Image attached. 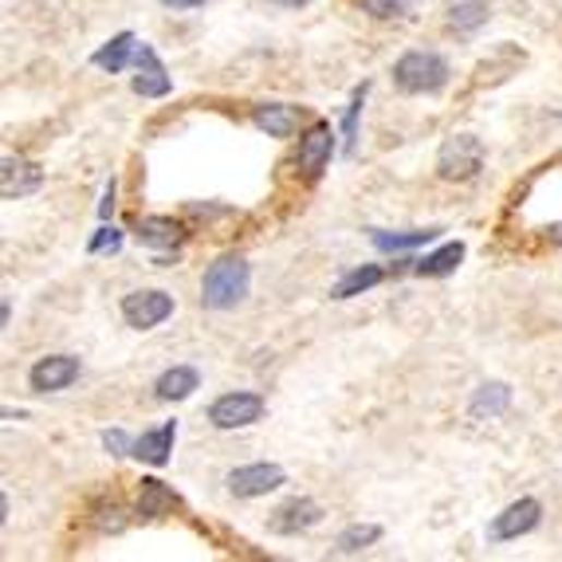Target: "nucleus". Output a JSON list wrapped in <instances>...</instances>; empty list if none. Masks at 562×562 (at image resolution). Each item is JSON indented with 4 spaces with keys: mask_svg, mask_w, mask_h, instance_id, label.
<instances>
[{
    "mask_svg": "<svg viewBox=\"0 0 562 562\" xmlns=\"http://www.w3.org/2000/svg\"><path fill=\"white\" fill-rule=\"evenodd\" d=\"M483 21H488V4H483V0H464V4L453 9L456 32H473V28H480Z\"/></svg>",
    "mask_w": 562,
    "mask_h": 562,
    "instance_id": "nucleus-24",
    "label": "nucleus"
},
{
    "mask_svg": "<svg viewBox=\"0 0 562 562\" xmlns=\"http://www.w3.org/2000/svg\"><path fill=\"white\" fill-rule=\"evenodd\" d=\"M264 417V397L260 394H225L213 402L208 409V421L217 425V429H244V425H256Z\"/></svg>",
    "mask_w": 562,
    "mask_h": 562,
    "instance_id": "nucleus-4",
    "label": "nucleus"
},
{
    "mask_svg": "<svg viewBox=\"0 0 562 562\" xmlns=\"http://www.w3.org/2000/svg\"><path fill=\"white\" fill-rule=\"evenodd\" d=\"M103 444L110 449V456L134 453V441H127V433H119V429H107V433H103Z\"/></svg>",
    "mask_w": 562,
    "mask_h": 562,
    "instance_id": "nucleus-28",
    "label": "nucleus"
},
{
    "mask_svg": "<svg viewBox=\"0 0 562 562\" xmlns=\"http://www.w3.org/2000/svg\"><path fill=\"white\" fill-rule=\"evenodd\" d=\"M437 237V228H425V232H402V237H390V232H374V244L382 252H405V248L429 244Z\"/></svg>",
    "mask_w": 562,
    "mask_h": 562,
    "instance_id": "nucleus-23",
    "label": "nucleus"
},
{
    "mask_svg": "<svg viewBox=\"0 0 562 562\" xmlns=\"http://www.w3.org/2000/svg\"><path fill=\"white\" fill-rule=\"evenodd\" d=\"M40 186H44L40 166H32V162L24 158H4V166H0V193H4V201L28 198V193H36Z\"/></svg>",
    "mask_w": 562,
    "mask_h": 562,
    "instance_id": "nucleus-11",
    "label": "nucleus"
},
{
    "mask_svg": "<svg viewBox=\"0 0 562 562\" xmlns=\"http://www.w3.org/2000/svg\"><path fill=\"white\" fill-rule=\"evenodd\" d=\"M272 4H284V9H303V4H311V0H272Z\"/></svg>",
    "mask_w": 562,
    "mask_h": 562,
    "instance_id": "nucleus-32",
    "label": "nucleus"
},
{
    "mask_svg": "<svg viewBox=\"0 0 562 562\" xmlns=\"http://www.w3.org/2000/svg\"><path fill=\"white\" fill-rule=\"evenodd\" d=\"M134 95H142V99H162V95H169V71L162 68L158 51L146 48V44L139 48V75H134Z\"/></svg>",
    "mask_w": 562,
    "mask_h": 562,
    "instance_id": "nucleus-12",
    "label": "nucleus"
},
{
    "mask_svg": "<svg viewBox=\"0 0 562 562\" xmlns=\"http://www.w3.org/2000/svg\"><path fill=\"white\" fill-rule=\"evenodd\" d=\"M279 483H284V468L279 464H244V468L228 473V492L240 495V500H256V495L276 492Z\"/></svg>",
    "mask_w": 562,
    "mask_h": 562,
    "instance_id": "nucleus-6",
    "label": "nucleus"
},
{
    "mask_svg": "<svg viewBox=\"0 0 562 562\" xmlns=\"http://www.w3.org/2000/svg\"><path fill=\"white\" fill-rule=\"evenodd\" d=\"M480 166H483V142L476 134H453L441 146V158H437V174L444 181H468L480 174Z\"/></svg>",
    "mask_w": 562,
    "mask_h": 562,
    "instance_id": "nucleus-3",
    "label": "nucleus"
},
{
    "mask_svg": "<svg viewBox=\"0 0 562 562\" xmlns=\"http://www.w3.org/2000/svg\"><path fill=\"white\" fill-rule=\"evenodd\" d=\"M370 16H378V21H394V16H405V12L414 9V0H358Z\"/></svg>",
    "mask_w": 562,
    "mask_h": 562,
    "instance_id": "nucleus-25",
    "label": "nucleus"
},
{
    "mask_svg": "<svg viewBox=\"0 0 562 562\" xmlns=\"http://www.w3.org/2000/svg\"><path fill=\"white\" fill-rule=\"evenodd\" d=\"M252 272L240 256H220L217 264H208L205 279H201V303L208 311H228L248 296Z\"/></svg>",
    "mask_w": 562,
    "mask_h": 562,
    "instance_id": "nucleus-1",
    "label": "nucleus"
},
{
    "mask_svg": "<svg viewBox=\"0 0 562 562\" xmlns=\"http://www.w3.org/2000/svg\"><path fill=\"white\" fill-rule=\"evenodd\" d=\"M130 51H134V36H130V32H122V36H115L107 48L95 51V68L122 71V68H127V60H130Z\"/></svg>",
    "mask_w": 562,
    "mask_h": 562,
    "instance_id": "nucleus-21",
    "label": "nucleus"
},
{
    "mask_svg": "<svg viewBox=\"0 0 562 562\" xmlns=\"http://www.w3.org/2000/svg\"><path fill=\"white\" fill-rule=\"evenodd\" d=\"M551 240H554V244H562V220H559V225H551Z\"/></svg>",
    "mask_w": 562,
    "mask_h": 562,
    "instance_id": "nucleus-33",
    "label": "nucleus"
},
{
    "mask_svg": "<svg viewBox=\"0 0 562 562\" xmlns=\"http://www.w3.org/2000/svg\"><path fill=\"white\" fill-rule=\"evenodd\" d=\"M449 63L437 51H405L402 60L394 63V83L405 95H433L449 83Z\"/></svg>",
    "mask_w": 562,
    "mask_h": 562,
    "instance_id": "nucleus-2",
    "label": "nucleus"
},
{
    "mask_svg": "<svg viewBox=\"0 0 562 562\" xmlns=\"http://www.w3.org/2000/svg\"><path fill=\"white\" fill-rule=\"evenodd\" d=\"M378 284H382V267H374V264L355 267V272H346V276L331 287V299H355V296H362V291H370V287H378Z\"/></svg>",
    "mask_w": 562,
    "mask_h": 562,
    "instance_id": "nucleus-19",
    "label": "nucleus"
},
{
    "mask_svg": "<svg viewBox=\"0 0 562 562\" xmlns=\"http://www.w3.org/2000/svg\"><path fill=\"white\" fill-rule=\"evenodd\" d=\"M169 315H174V296H166V291H134L122 299V319L134 331H150V326L166 323Z\"/></svg>",
    "mask_w": 562,
    "mask_h": 562,
    "instance_id": "nucleus-5",
    "label": "nucleus"
},
{
    "mask_svg": "<svg viewBox=\"0 0 562 562\" xmlns=\"http://www.w3.org/2000/svg\"><path fill=\"white\" fill-rule=\"evenodd\" d=\"M198 385H201V374L193 366H174V370H166V374L158 378V397L162 402H186Z\"/></svg>",
    "mask_w": 562,
    "mask_h": 562,
    "instance_id": "nucleus-18",
    "label": "nucleus"
},
{
    "mask_svg": "<svg viewBox=\"0 0 562 562\" xmlns=\"http://www.w3.org/2000/svg\"><path fill=\"white\" fill-rule=\"evenodd\" d=\"M119 244H122V232H119V228H99V237L91 240V252H107V248L115 252Z\"/></svg>",
    "mask_w": 562,
    "mask_h": 562,
    "instance_id": "nucleus-29",
    "label": "nucleus"
},
{
    "mask_svg": "<svg viewBox=\"0 0 562 562\" xmlns=\"http://www.w3.org/2000/svg\"><path fill=\"white\" fill-rule=\"evenodd\" d=\"M166 9H198V4H205V0H162Z\"/></svg>",
    "mask_w": 562,
    "mask_h": 562,
    "instance_id": "nucleus-31",
    "label": "nucleus"
},
{
    "mask_svg": "<svg viewBox=\"0 0 562 562\" xmlns=\"http://www.w3.org/2000/svg\"><path fill=\"white\" fill-rule=\"evenodd\" d=\"M95 527H99V531L119 535L122 527H127V512H122V503H99V507H95Z\"/></svg>",
    "mask_w": 562,
    "mask_h": 562,
    "instance_id": "nucleus-26",
    "label": "nucleus"
},
{
    "mask_svg": "<svg viewBox=\"0 0 562 562\" xmlns=\"http://www.w3.org/2000/svg\"><path fill=\"white\" fill-rule=\"evenodd\" d=\"M134 237H139V244L166 252V248H178L181 244V225H178V220H169V217H139V225H134Z\"/></svg>",
    "mask_w": 562,
    "mask_h": 562,
    "instance_id": "nucleus-15",
    "label": "nucleus"
},
{
    "mask_svg": "<svg viewBox=\"0 0 562 562\" xmlns=\"http://www.w3.org/2000/svg\"><path fill=\"white\" fill-rule=\"evenodd\" d=\"M378 539H382V527H378V523H355V527H346V531L338 535V551L358 554L366 551V547H374Z\"/></svg>",
    "mask_w": 562,
    "mask_h": 562,
    "instance_id": "nucleus-22",
    "label": "nucleus"
},
{
    "mask_svg": "<svg viewBox=\"0 0 562 562\" xmlns=\"http://www.w3.org/2000/svg\"><path fill=\"white\" fill-rule=\"evenodd\" d=\"M252 122L264 130L267 139H291L307 122V110L291 107V103H260V107L252 110Z\"/></svg>",
    "mask_w": 562,
    "mask_h": 562,
    "instance_id": "nucleus-10",
    "label": "nucleus"
},
{
    "mask_svg": "<svg viewBox=\"0 0 562 562\" xmlns=\"http://www.w3.org/2000/svg\"><path fill=\"white\" fill-rule=\"evenodd\" d=\"M362 103H366V83L355 91V99H350V107H346V122H343V130H346V154L355 150V134H358V115H362Z\"/></svg>",
    "mask_w": 562,
    "mask_h": 562,
    "instance_id": "nucleus-27",
    "label": "nucleus"
},
{
    "mask_svg": "<svg viewBox=\"0 0 562 562\" xmlns=\"http://www.w3.org/2000/svg\"><path fill=\"white\" fill-rule=\"evenodd\" d=\"M461 260H464V244L456 240V244L437 248L433 256H425L421 264H417V276H449V272H456Z\"/></svg>",
    "mask_w": 562,
    "mask_h": 562,
    "instance_id": "nucleus-20",
    "label": "nucleus"
},
{
    "mask_svg": "<svg viewBox=\"0 0 562 562\" xmlns=\"http://www.w3.org/2000/svg\"><path fill=\"white\" fill-rule=\"evenodd\" d=\"M331 154H335V130H331V122H311V130H307L303 139H299V169H303L307 178H319L326 169V162H331Z\"/></svg>",
    "mask_w": 562,
    "mask_h": 562,
    "instance_id": "nucleus-7",
    "label": "nucleus"
},
{
    "mask_svg": "<svg viewBox=\"0 0 562 562\" xmlns=\"http://www.w3.org/2000/svg\"><path fill=\"white\" fill-rule=\"evenodd\" d=\"M323 519V507L315 500H287L276 515H272V531L276 535H299L307 527H315Z\"/></svg>",
    "mask_w": 562,
    "mask_h": 562,
    "instance_id": "nucleus-13",
    "label": "nucleus"
},
{
    "mask_svg": "<svg viewBox=\"0 0 562 562\" xmlns=\"http://www.w3.org/2000/svg\"><path fill=\"white\" fill-rule=\"evenodd\" d=\"M110 208H115V181H110L107 193H103V205H99V217H103V220L110 217Z\"/></svg>",
    "mask_w": 562,
    "mask_h": 562,
    "instance_id": "nucleus-30",
    "label": "nucleus"
},
{
    "mask_svg": "<svg viewBox=\"0 0 562 562\" xmlns=\"http://www.w3.org/2000/svg\"><path fill=\"white\" fill-rule=\"evenodd\" d=\"M174 437H178V425L166 421L162 429H150V433H142L139 441H134V453H130V456H139V461L162 468V464L169 461V453H174Z\"/></svg>",
    "mask_w": 562,
    "mask_h": 562,
    "instance_id": "nucleus-14",
    "label": "nucleus"
},
{
    "mask_svg": "<svg viewBox=\"0 0 562 562\" xmlns=\"http://www.w3.org/2000/svg\"><path fill=\"white\" fill-rule=\"evenodd\" d=\"M507 405H512V390L503 382H483L473 397V417L476 421H492V417L507 414Z\"/></svg>",
    "mask_w": 562,
    "mask_h": 562,
    "instance_id": "nucleus-17",
    "label": "nucleus"
},
{
    "mask_svg": "<svg viewBox=\"0 0 562 562\" xmlns=\"http://www.w3.org/2000/svg\"><path fill=\"white\" fill-rule=\"evenodd\" d=\"M539 515H542L539 500H519V503H512L507 512H500L492 519V527H488V539H492V542L519 539V535H527V531H535V527H539Z\"/></svg>",
    "mask_w": 562,
    "mask_h": 562,
    "instance_id": "nucleus-8",
    "label": "nucleus"
},
{
    "mask_svg": "<svg viewBox=\"0 0 562 562\" xmlns=\"http://www.w3.org/2000/svg\"><path fill=\"white\" fill-rule=\"evenodd\" d=\"M174 507H181V500L174 495V488H166L162 480L146 476V480H142V488H139V515L158 519V515H169Z\"/></svg>",
    "mask_w": 562,
    "mask_h": 562,
    "instance_id": "nucleus-16",
    "label": "nucleus"
},
{
    "mask_svg": "<svg viewBox=\"0 0 562 562\" xmlns=\"http://www.w3.org/2000/svg\"><path fill=\"white\" fill-rule=\"evenodd\" d=\"M75 378H80V358L51 355V358H40V362L32 366L28 382H32L36 394H56V390H68Z\"/></svg>",
    "mask_w": 562,
    "mask_h": 562,
    "instance_id": "nucleus-9",
    "label": "nucleus"
}]
</instances>
